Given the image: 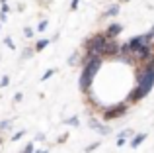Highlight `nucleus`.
<instances>
[{
	"mask_svg": "<svg viewBox=\"0 0 154 153\" xmlns=\"http://www.w3.org/2000/svg\"><path fill=\"white\" fill-rule=\"evenodd\" d=\"M152 86H154V61L150 65H146V69L139 75V79H137V88L129 94V102H137V100H140L143 96H146Z\"/></svg>",
	"mask_w": 154,
	"mask_h": 153,
	"instance_id": "obj_1",
	"label": "nucleus"
},
{
	"mask_svg": "<svg viewBox=\"0 0 154 153\" xmlns=\"http://www.w3.org/2000/svg\"><path fill=\"white\" fill-rule=\"evenodd\" d=\"M100 67H102V57H86L82 75H80V90L82 92L90 90V86H92V83H94L96 75H98Z\"/></svg>",
	"mask_w": 154,
	"mask_h": 153,
	"instance_id": "obj_2",
	"label": "nucleus"
},
{
	"mask_svg": "<svg viewBox=\"0 0 154 153\" xmlns=\"http://www.w3.org/2000/svg\"><path fill=\"white\" fill-rule=\"evenodd\" d=\"M105 45H107L105 34H96V35H92L90 39H86V43H84L88 57H103Z\"/></svg>",
	"mask_w": 154,
	"mask_h": 153,
	"instance_id": "obj_3",
	"label": "nucleus"
},
{
	"mask_svg": "<svg viewBox=\"0 0 154 153\" xmlns=\"http://www.w3.org/2000/svg\"><path fill=\"white\" fill-rule=\"evenodd\" d=\"M127 112V104H115V106L103 108V120H115Z\"/></svg>",
	"mask_w": 154,
	"mask_h": 153,
	"instance_id": "obj_4",
	"label": "nucleus"
},
{
	"mask_svg": "<svg viewBox=\"0 0 154 153\" xmlns=\"http://www.w3.org/2000/svg\"><path fill=\"white\" fill-rule=\"evenodd\" d=\"M121 30H123V28H121V24H111V26L107 28V31H105V37H107V39L117 37V35L121 34Z\"/></svg>",
	"mask_w": 154,
	"mask_h": 153,
	"instance_id": "obj_5",
	"label": "nucleus"
},
{
	"mask_svg": "<svg viewBox=\"0 0 154 153\" xmlns=\"http://www.w3.org/2000/svg\"><path fill=\"white\" fill-rule=\"evenodd\" d=\"M90 126H92V128H96V132H100V134H103V135H105V134H109V128H107V126H102V124H100L98 120H94V118L90 120Z\"/></svg>",
	"mask_w": 154,
	"mask_h": 153,
	"instance_id": "obj_6",
	"label": "nucleus"
},
{
	"mask_svg": "<svg viewBox=\"0 0 154 153\" xmlns=\"http://www.w3.org/2000/svg\"><path fill=\"white\" fill-rule=\"evenodd\" d=\"M144 139H146V134H139V135H135V138H133V142H131V147H139L140 143L144 142Z\"/></svg>",
	"mask_w": 154,
	"mask_h": 153,
	"instance_id": "obj_7",
	"label": "nucleus"
},
{
	"mask_svg": "<svg viewBox=\"0 0 154 153\" xmlns=\"http://www.w3.org/2000/svg\"><path fill=\"white\" fill-rule=\"evenodd\" d=\"M47 45H49V39H39V41L35 43V51H43Z\"/></svg>",
	"mask_w": 154,
	"mask_h": 153,
	"instance_id": "obj_8",
	"label": "nucleus"
},
{
	"mask_svg": "<svg viewBox=\"0 0 154 153\" xmlns=\"http://www.w3.org/2000/svg\"><path fill=\"white\" fill-rule=\"evenodd\" d=\"M117 12H119V4H115V6H111V8H109V10L103 14V18H107V16H115Z\"/></svg>",
	"mask_w": 154,
	"mask_h": 153,
	"instance_id": "obj_9",
	"label": "nucleus"
},
{
	"mask_svg": "<svg viewBox=\"0 0 154 153\" xmlns=\"http://www.w3.org/2000/svg\"><path fill=\"white\" fill-rule=\"evenodd\" d=\"M64 124H66V126H78V118H68V120H64Z\"/></svg>",
	"mask_w": 154,
	"mask_h": 153,
	"instance_id": "obj_10",
	"label": "nucleus"
},
{
	"mask_svg": "<svg viewBox=\"0 0 154 153\" xmlns=\"http://www.w3.org/2000/svg\"><path fill=\"white\" fill-rule=\"evenodd\" d=\"M12 126V120H6V122H0V132H4V130H8V128Z\"/></svg>",
	"mask_w": 154,
	"mask_h": 153,
	"instance_id": "obj_11",
	"label": "nucleus"
},
{
	"mask_svg": "<svg viewBox=\"0 0 154 153\" xmlns=\"http://www.w3.org/2000/svg\"><path fill=\"white\" fill-rule=\"evenodd\" d=\"M33 151H35V145H33V143H27V145L23 147L22 153H33Z\"/></svg>",
	"mask_w": 154,
	"mask_h": 153,
	"instance_id": "obj_12",
	"label": "nucleus"
},
{
	"mask_svg": "<svg viewBox=\"0 0 154 153\" xmlns=\"http://www.w3.org/2000/svg\"><path fill=\"white\" fill-rule=\"evenodd\" d=\"M23 35H26V37H33V30H31L29 26H26L23 28Z\"/></svg>",
	"mask_w": 154,
	"mask_h": 153,
	"instance_id": "obj_13",
	"label": "nucleus"
},
{
	"mask_svg": "<svg viewBox=\"0 0 154 153\" xmlns=\"http://www.w3.org/2000/svg\"><path fill=\"white\" fill-rule=\"evenodd\" d=\"M23 135H26V130H22V132H18V134H14V135H12V142H18V139L23 138Z\"/></svg>",
	"mask_w": 154,
	"mask_h": 153,
	"instance_id": "obj_14",
	"label": "nucleus"
},
{
	"mask_svg": "<svg viewBox=\"0 0 154 153\" xmlns=\"http://www.w3.org/2000/svg\"><path fill=\"white\" fill-rule=\"evenodd\" d=\"M53 75H55V69L45 71V73H43V76H41V80H47V79H49V76H53Z\"/></svg>",
	"mask_w": 154,
	"mask_h": 153,
	"instance_id": "obj_15",
	"label": "nucleus"
},
{
	"mask_svg": "<svg viewBox=\"0 0 154 153\" xmlns=\"http://www.w3.org/2000/svg\"><path fill=\"white\" fill-rule=\"evenodd\" d=\"M8 84H10V76L4 75V76H2V80H0V86H8Z\"/></svg>",
	"mask_w": 154,
	"mask_h": 153,
	"instance_id": "obj_16",
	"label": "nucleus"
},
{
	"mask_svg": "<svg viewBox=\"0 0 154 153\" xmlns=\"http://www.w3.org/2000/svg\"><path fill=\"white\" fill-rule=\"evenodd\" d=\"M0 4H2V14L6 16V14H8V10H10V6L6 4V0H0Z\"/></svg>",
	"mask_w": 154,
	"mask_h": 153,
	"instance_id": "obj_17",
	"label": "nucleus"
},
{
	"mask_svg": "<svg viewBox=\"0 0 154 153\" xmlns=\"http://www.w3.org/2000/svg\"><path fill=\"white\" fill-rule=\"evenodd\" d=\"M47 24H49V22H47V20H43V22H39L37 30H39V31H45V30H47Z\"/></svg>",
	"mask_w": 154,
	"mask_h": 153,
	"instance_id": "obj_18",
	"label": "nucleus"
},
{
	"mask_svg": "<svg viewBox=\"0 0 154 153\" xmlns=\"http://www.w3.org/2000/svg\"><path fill=\"white\" fill-rule=\"evenodd\" d=\"M6 45H8V47H10V49H14V41H12V39H10V37H6Z\"/></svg>",
	"mask_w": 154,
	"mask_h": 153,
	"instance_id": "obj_19",
	"label": "nucleus"
},
{
	"mask_svg": "<svg viewBox=\"0 0 154 153\" xmlns=\"http://www.w3.org/2000/svg\"><path fill=\"white\" fill-rule=\"evenodd\" d=\"M98 145H100V143H92V145H88V147H86V151H94Z\"/></svg>",
	"mask_w": 154,
	"mask_h": 153,
	"instance_id": "obj_20",
	"label": "nucleus"
},
{
	"mask_svg": "<svg viewBox=\"0 0 154 153\" xmlns=\"http://www.w3.org/2000/svg\"><path fill=\"white\" fill-rule=\"evenodd\" d=\"M14 100H16V102H20V100H22V92H16V96H14Z\"/></svg>",
	"mask_w": 154,
	"mask_h": 153,
	"instance_id": "obj_21",
	"label": "nucleus"
},
{
	"mask_svg": "<svg viewBox=\"0 0 154 153\" xmlns=\"http://www.w3.org/2000/svg\"><path fill=\"white\" fill-rule=\"evenodd\" d=\"M70 8H72V10H76V8H78V0H72V4H70Z\"/></svg>",
	"mask_w": 154,
	"mask_h": 153,
	"instance_id": "obj_22",
	"label": "nucleus"
},
{
	"mask_svg": "<svg viewBox=\"0 0 154 153\" xmlns=\"http://www.w3.org/2000/svg\"><path fill=\"white\" fill-rule=\"evenodd\" d=\"M33 153H47V149H39V151H33Z\"/></svg>",
	"mask_w": 154,
	"mask_h": 153,
	"instance_id": "obj_23",
	"label": "nucleus"
}]
</instances>
